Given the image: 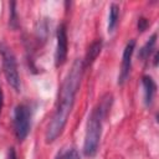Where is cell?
I'll return each mask as SVG.
<instances>
[{
	"label": "cell",
	"instance_id": "cell-5",
	"mask_svg": "<svg viewBox=\"0 0 159 159\" xmlns=\"http://www.w3.org/2000/svg\"><path fill=\"white\" fill-rule=\"evenodd\" d=\"M56 52H55V63L56 66H61L66 62L67 51H68V41H67V30L66 25L61 24L57 29L56 34Z\"/></svg>",
	"mask_w": 159,
	"mask_h": 159
},
{
	"label": "cell",
	"instance_id": "cell-1",
	"mask_svg": "<svg viewBox=\"0 0 159 159\" xmlns=\"http://www.w3.org/2000/svg\"><path fill=\"white\" fill-rule=\"evenodd\" d=\"M83 62L82 60H76L72 65V68L67 73L66 78L63 80L60 92H58V101L55 109V113L46 128V142L51 143L53 142L63 130L67 118L71 113V109L75 103V97L77 93V89L81 83L82 73H83Z\"/></svg>",
	"mask_w": 159,
	"mask_h": 159
},
{
	"label": "cell",
	"instance_id": "cell-12",
	"mask_svg": "<svg viewBox=\"0 0 159 159\" xmlns=\"http://www.w3.org/2000/svg\"><path fill=\"white\" fill-rule=\"evenodd\" d=\"M147 26H148V20H147L145 17H140V19L138 20V29H139L140 31H144V30L147 29Z\"/></svg>",
	"mask_w": 159,
	"mask_h": 159
},
{
	"label": "cell",
	"instance_id": "cell-9",
	"mask_svg": "<svg viewBox=\"0 0 159 159\" xmlns=\"http://www.w3.org/2000/svg\"><path fill=\"white\" fill-rule=\"evenodd\" d=\"M119 19V6L117 4H111L109 6V16H108V31H113L117 26Z\"/></svg>",
	"mask_w": 159,
	"mask_h": 159
},
{
	"label": "cell",
	"instance_id": "cell-6",
	"mask_svg": "<svg viewBox=\"0 0 159 159\" xmlns=\"http://www.w3.org/2000/svg\"><path fill=\"white\" fill-rule=\"evenodd\" d=\"M135 47V41L130 40L123 51V56H122V66H120V72H119V77H118V83L123 84L128 76H129V71H130V65H132V55Z\"/></svg>",
	"mask_w": 159,
	"mask_h": 159
},
{
	"label": "cell",
	"instance_id": "cell-14",
	"mask_svg": "<svg viewBox=\"0 0 159 159\" xmlns=\"http://www.w3.org/2000/svg\"><path fill=\"white\" fill-rule=\"evenodd\" d=\"M1 108H2V91L0 88V112H1Z\"/></svg>",
	"mask_w": 159,
	"mask_h": 159
},
{
	"label": "cell",
	"instance_id": "cell-8",
	"mask_svg": "<svg viewBox=\"0 0 159 159\" xmlns=\"http://www.w3.org/2000/svg\"><path fill=\"white\" fill-rule=\"evenodd\" d=\"M101 48H102V41H101V39H99V40H96L94 42L91 43V46H89L88 50H87V53H86L84 60H82L84 68H86L88 65H91V63L97 58V56H98L99 52H101Z\"/></svg>",
	"mask_w": 159,
	"mask_h": 159
},
{
	"label": "cell",
	"instance_id": "cell-11",
	"mask_svg": "<svg viewBox=\"0 0 159 159\" xmlns=\"http://www.w3.org/2000/svg\"><path fill=\"white\" fill-rule=\"evenodd\" d=\"M57 159H81V158L76 149H67V150L62 152L57 157Z\"/></svg>",
	"mask_w": 159,
	"mask_h": 159
},
{
	"label": "cell",
	"instance_id": "cell-3",
	"mask_svg": "<svg viewBox=\"0 0 159 159\" xmlns=\"http://www.w3.org/2000/svg\"><path fill=\"white\" fill-rule=\"evenodd\" d=\"M0 52L2 56V68H4V75L6 77V81L14 89L19 91L20 89V76H19L15 56L12 51L4 43L0 45Z\"/></svg>",
	"mask_w": 159,
	"mask_h": 159
},
{
	"label": "cell",
	"instance_id": "cell-2",
	"mask_svg": "<svg viewBox=\"0 0 159 159\" xmlns=\"http://www.w3.org/2000/svg\"><path fill=\"white\" fill-rule=\"evenodd\" d=\"M112 103V94H106L99 103L92 109L86 127V135H84V144L83 152L87 157H93L97 153L101 135H102V125L103 120L111 108Z\"/></svg>",
	"mask_w": 159,
	"mask_h": 159
},
{
	"label": "cell",
	"instance_id": "cell-7",
	"mask_svg": "<svg viewBox=\"0 0 159 159\" xmlns=\"http://www.w3.org/2000/svg\"><path fill=\"white\" fill-rule=\"evenodd\" d=\"M142 84H143V88H144V101H145V104L149 106V104H152L154 94H155V89H157L155 82L153 81V78L150 76H144L143 80H142Z\"/></svg>",
	"mask_w": 159,
	"mask_h": 159
},
{
	"label": "cell",
	"instance_id": "cell-10",
	"mask_svg": "<svg viewBox=\"0 0 159 159\" xmlns=\"http://www.w3.org/2000/svg\"><path fill=\"white\" fill-rule=\"evenodd\" d=\"M155 39H157V35L154 34L147 42H145V45L140 48V51H139V57L140 58H143V60H145V58H148L149 57V55H150V52H152V50L154 48V45H155Z\"/></svg>",
	"mask_w": 159,
	"mask_h": 159
},
{
	"label": "cell",
	"instance_id": "cell-13",
	"mask_svg": "<svg viewBox=\"0 0 159 159\" xmlns=\"http://www.w3.org/2000/svg\"><path fill=\"white\" fill-rule=\"evenodd\" d=\"M7 159H17L14 148H10V149H9V152H7Z\"/></svg>",
	"mask_w": 159,
	"mask_h": 159
},
{
	"label": "cell",
	"instance_id": "cell-4",
	"mask_svg": "<svg viewBox=\"0 0 159 159\" xmlns=\"http://www.w3.org/2000/svg\"><path fill=\"white\" fill-rule=\"evenodd\" d=\"M31 127V111L27 104H19L14 111V132L17 140H24Z\"/></svg>",
	"mask_w": 159,
	"mask_h": 159
}]
</instances>
